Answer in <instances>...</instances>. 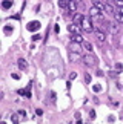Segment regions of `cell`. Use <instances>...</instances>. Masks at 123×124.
<instances>
[{
    "label": "cell",
    "instance_id": "cell-10",
    "mask_svg": "<svg viewBox=\"0 0 123 124\" xmlns=\"http://www.w3.org/2000/svg\"><path fill=\"white\" fill-rule=\"evenodd\" d=\"M17 66H19V69H22V71H25V69L28 67V63L25 58H19V61H17Z\"/></svg>",
    "mask_w": 123,
    "mask_h": 124
},
{
    "label": "cell",
    "instance_id": "cell-20",
    "mask_svg": "<svg viewBox=\"0 0 123 124\" xmlns=\"http://www.w3.org/2000/svg\"><path fill=\"white\" fill-rule=\"evenodd\" d=\"M12 29H14L12 26H9V25H6V26H5V32H6V34H9V32L12 31Z\"/></svg>",
    "mask_w": 123,
    "mask_h": 124
},
{
    "label": "cell",
    "instance_id": "cell-25",
    "mask_svg": "<svg viewBox=\"0 0 123 124\" xmlns=\"http://www.w3.org/2000/svg\"><path fill=\"white\" fill-rule=\"evenodd\" d=\"M77 78V74H75V72H71L69 74V80H75Z\"/></svg>",
    "mask_w": 123,
    "mask_h": 124
},
{
    "label": "cell",
    "instance_id": "cell-2",
    "mask_svg": "<svg viewBox=\"0 0 123 124\" xmlns=\"http://www.w3.org/2000/svg\"><path fill=\"white\" fill-rule=\"evenodd\" d=\"M95 63H97V58L94 55H91V54H88V55L83 57V64H85V66L94 67V66H95Z\"/></svg>",
    "mask_w": 123,
    "mask_h": 124
},
{
    "label": "cell",
    "instance_id": "cell-4",
    "mask_svg": "<svg viewBox=\"0 0 123 124\" xmlns=\"http://www.w3.org/2000/svg\"><path fill=\"white\" fill-rule=\"evenodd\" d=\"M89 17H92V19H102L103 11L100 8H97V6H92V8L89 9Z\"/></svg>",
    "mask_w": 123,
    "mask_h": 124
},
{
    "label": "cell",
    "instance_id": "cell-12",
    "mask_svg": "<svg viewBox=\"0 0 123 124\" xmlns=\"http://www.w3.org/2000/svg\"><path fill=\"white\" fill-rule=\"evenodd\" d=\"M114 19L117 23H123V12H114Z\"/></svg>",
    "mask_w": 123,
    "mask_h": 124
},
{
    "label": "cell",
    "instance_id": "cell-28",
    "mask_svg": "<svg viewBox=\"0 0 123 124\" xmlns=\"http://www.w3.org/2000/svg\"><path fill=\"white\" fill-rule=\"evenodd\" d=\"M35 115H39V116L43 115V110H42V109H37V110H35Z\"/></svg>",
    "mask_w": 123,
    "mask_h": 124
},
{
    "label": "cell",
    "instance_id": "cell-13",
    "mask_svg": "<svg viewBox=\"0 0 123 124\" xmlns=\"http://www.w3.org/2000/svg\"><path fill=\"white\" fill-rule=\"evenodd\" d=\"M19 95H25V97L29 98V97H31V90H29V87H28L26 90H25V89H19Z\"/></svg>",
    "mask_w": 123,
    "mask_h": 124
},
{
    "label": "cell",
    "instance_id": "cell-31",
    "mask_svg": "<svg viewBox=\"0 0 123 124\" xmlns=\"http://www.w3.org/2000/svg\"><path fill=\"white\" fill-rule=\"evenodd\" d=\"M51 98H52V101H56V93L51 92Z\"/></svg>",
    "mask_w": 123,
    "mask_h": 124
},
{
    "label": "cell",
    "instance_id": "cell-9",
    "mask_svg": "<svg viewBox=\"0 0 123 124\" xmlns=\"http://www.w3.org/2000/svg\"><path fill=\"white\" fill-rule=\"evenodd\" d=\"M68 9H69L71 12H74V11L77 9V0H68Z\"/></svg>",
    "mask_w": 123,
    "mask_h": 124
},
{
    "label": "cell",
    "instance_id": "cell-19",
    "mask_svg": "<svg viewBox=\"0 0 123 124\" xmlns=\"http://www.w3.org/2000/svg\"><path fill=\"white\" fill-rule=\"evenodd\" d=\"M92 90H94V92H102V86H100V84H94Z\"/></svg>",
    "mask_w": 123,
    "mask_h": 124
},
{
    "label": "cell",
    "instance_id": "cell-8",
    "mask_svg": "<svg viewBox=\"0 0 123 124\" xmlns=\"http://www.w3.org/2000/svg\"><path fill=\"white\" fill-rule=\"evenodd\" d=\"M95 35H97V41H99L100 45H103V43H105V38H106L105 32L102 31V29H97V31H95Z\"/></svg>",
    "mask_w": 123,
    "mask_h": 124
},
{
    "label": "cell",
    "instance_id": "cell-16",
    "mask_svg": "<svg viewBox=\"0 0 123 124\" xmlns=\"http://www.w3.org/2000/svg\"><path fill=\"white\" fill-rule=\"evenodd\" d=\"M77 26H78V25H75V23H74V25H69V26H68V31H69L71 34H74V32H78V28H77Z\"/></svg>",
    "mask_w": 123,
    "mask_h": 124
},
{
    "label": "cell",
    "instance_id": "cell-3",
    "mask_svg": "<svg viewBox=\"0 0 123 124\" xmlns=\"http://www.w3.org/2000/svg\"><path fill=\"white\" fill-rule=\"evenodd\" d=\"M102 31L105 32V31H108V32H117L118 31V26H117V23H111V21H105L103 23V29Z\"/></svg>",
    "mask_w": 123,
    "mask_h": 124
},
{
    "label": "cell",
    "instance_id": "cell-11",
    "mask_svg": "<svg viewBox=\"0 0 123 124\" xmlns=\"http://www.w3.org/2000/svg\"><path fill=\"white\" fill-rule=\"evenodd\" d=\"M80 58V54L77 52V51H71L69 49V60L71 61H75V60H78Z\"/></svg>",
    "mask_w": 123,
    "mask_h": 124
},
{
    "label": "cell",
    "instance_id": "cell-6",
    "mask_svg": "<svg viewBox=\"0 0 123 124\" xmlns=\"http://www.w3.org/2000/svg\"><path fill=\"white\" fill-rule=\"evenodd\" d=\"M71 40H72V43H78V45L83 43V37H82L80 32H74V34H71Z\"/></svg>",
    "mask_w": 123,
    "mask_h": 124
},
{
    "label": "cell",
    "instance_id": "cell-29",
    "mask_svg": "<svg viewBox=\"0 0 123 124\" xmlns=\"http://www.w3.org/2000/svg\"><path fill=\"white\" fill-rule=\"evenodd\" d=\"M108 121L112 123V121H115V118H114V116H108Z\"/></svg>",
    "mask_w": 123,
    "mask_h": 124
},
{
    "label": "cell",
    "instance_id": "cell-26",
    "mask_svg": "<svg viewBox=\"0 0 123 124\" xmlns=\"http://www.w3.org/2000/svg\"><path fill=\"white\" fill-rule=\"evenodd\" d=\"M11 77H12L14 80H19V78H20V75L17 74V72H12V75H11Z\"/></svg>",
    "mask_w": 123,
    "mask_h": 124
},
{
    "label": "cell",
    "instance_id": "cell-30",
    "mask_svg": "<svg viewBox=\"0 0 123 124\" xmlns=\"http://www.w3.org/2000/svg\"><path fill=\"white\" fill-rule=\"evenodd\" d=\"M97 75H99V77H103V71H97Z\"/></svg>",
    "mask_w": 123,
    "mask_h": 124
},
{
    "label": "cell",
    "instance_id": "cell-1",
    "mask_svg": "<svg viewBox=\"0 0 123 124\" xmlns=\"http://www.w3.org/2000/svg\"><path fill=\"white\" fill-rule=\"evenodd\" d=\"M80 28L83 29V31H86V32H91L92 31V21H91V17H86V16H83V19H82V23H80Z\"/></svg>",
    "mask_w": 123,
    "mask_h": 124
},
{
    "label": "cell",
    "instance_id": "cell-27",
    "mask_svg": "<svg viewBox=\"0 0 123 124\" xmlns=\"http://www.w3.org/2000/svg\"><path fill=\"white\" fill-rule=\"evenodd\" d=\"M39 38H42V37H40V35H39V34H35V35H32V41H37V40H39Z\"/></svg>",
    "mask_w": 123,
    "mask_h": 124
},
{
    "label": "cell",
    "instance_id": "cell-7",
    "mask_svg": "<svg viewBox=\"0 0 123 124\" xmlns=\"http://www.w3.org/2000/svg\"><path fill=\"white\" fill-rule=\"evenodd\" d=\"M26 116H25L23 114H20V110L17 112V114H12V116H11V121L12 123H20L22 119H25Z\"/></svg>",
    "mask_w": 123,
    "mask_h": 124
},
{
    "label": "cell",
    "instance_id": "cell-14",
    "mask_svg": "<svg viewBox=\"0 0 123 124\" xmlns=\"http://www.w3.org/2000/svg\"><path fill=\"white\" fill-rule=\"evenodd\" d=\"M82 46L85 48V51H88V52H92V45H91L89 41H83Z\"/></svg>",
    "mask_w": 123,
    "mask_h": 124
},
{
    "label": "cell",
    "instance_id": "cell-23",
    "mask_svg": "<svg viewBox=\"0 0 123 124\" xmlns=\"http://www.w3.org/2000/svg\"><path fill=\"white\" fill-rule=\"evenodd\" d=\"M114 2H115V0H103L105 5H114Z\"/></svg>",
    "mask_w": 123,
    "mask_h": 124
},
{
    "label": "cell",
    "instance_id": "cell-22",
    "mask_svg": "<svg viewBox=\"0 0 123 124\" xmlns=\"http://www.w3.org/2000/svg\"><path fill=\"white\" fill-rule=\"evenodd\" d=\"M89 118H91V119L95 118V110H89Z\"/></svg>",
    "mask_w": 123,
    "mask_h": 124
},
{
    "label": "cell",
    "instance_id": "cell-24",
    "mask_svg": "<svg viewBox=\"0 0 123 124\" xmlns=\"http://www.w3.org/2000/svg\"><path fill=\"white\" fill-rule=\"evenodd\" d=\"M115 69H117V71H123V64L122 63H117V64H115Z\"/></svg>",
    "mask_w": 123,
    "mask_h": 124
},
{
    "label": "cell",
    "instance_id": "cell-5",
    "mask_svg": "<svg viewBox=\"0 0 123 124\" xmlns=\"http://www.w3.org/2000/svg\"><path fill=\"white\" fill-rule=\"evenodd\" d=\"M26 28H28V31H31V32L39 31V29H40V21H37V20H32V21H29V23L26 25Z\"/></svg>",
    "mask_w": 123,
    "mask_h": 124
},
{
    "label": "cell",
    "instance_id": "cell-15",
    "mask_svg": "<svg viewBox=\"0 0 123 124\" xmlns=\"http://www.w3.org/2000/svg\"><path fill=\"white\" fill-rule=\"evenodd\" d=\"M82 19H83V16H82V14H75V16H74V23L80 26V23H82Z\"/></svg>",
    "mask_w": 123,
    "mask_h": 124
},
{
    "label": "cell",
    "instance_id": "cell-18",
    "mask_svg": "<svg viewBox=\"0 0 123 124\" xmlns=\"http://www.w3.org/2000/svg\"><path fill=\"white\" fill-rule=\"evenodd\" d=\"M59 5H60V8L68 9V0H60V2H59Z\"/></svg>",
    "mask_w": 123,
    "mask_h": 124
},
{
    "label": "cell",
    "instance_id": "cell-17",
    "mask_svg": "<svg viewBox=\"0 0 123 124\" xmlns=\"http://www.w3.org/2000/svg\"><path fill=\"white\" fill-rule=\"evenodd\" d=\"M2 6H3V9H9L11 6H12V2H11V0H3Z\"/></svg>",
    "mask_w": 123,
    "mask_h": 124
},
{
    "label": "cell",
    "instance_id": "cell-21",
    "mask_svg": "<svg viewBox=\"0 0 123 124\" xmlns=\"http://www.w3.org/2000/svg\"><path fill=\"white\" fill-rule=\"evenodd\" d=\"M85 83H91V75L85 74Z\"/></svg>",
    "mask_w": 123,
    "mask_h": 124
}]
</instances>
